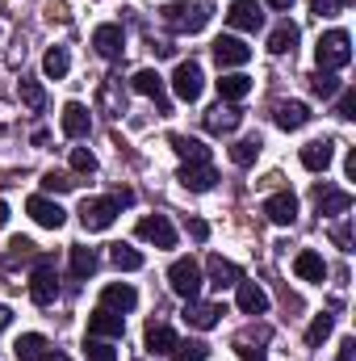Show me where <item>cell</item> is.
Listing matches in <instances>:
<instances>
[{
	"label": "cell",
	"mask_w": 356,
	"mask_h": 361,
	"mask_svg": "<svg viewBox=\"0 0 356 361\" xmlns=\"http://www.w3.org/2000/svg\"><path fill=\"white\" fill-rule=\"evenodd\" d=\"M160 21H164L172 34H197V30H205V21H210V4H205V0H172V4L160 8Z\"/></svg>",
	"instance_id": "cell-1"
},
{
	"label": "cell",
	"mask_w": 356,
	"mask_h": 361,
	"mask_svg": "<svg viewBox=\"0 0 356 361\" xmlns=\"http://www.w3.org/2000/svg\"><path fill=\"white\" fill-rule=\"evenodd\" d=\"M314 63H319V72H340V68H348V63H352V38H348L344 30H327V34L319 38V47H314Z\"/></svg>",
	"instance_id": "cell-2"
},
{
	"label": "cell",
	"mask_w": 356,
	"mask_h": 361,
	"mask_svg": "<svg viewBox=\"0 0 356 361\" xmlns=\"http://www.w3.org/2000/svg\"><path fill=\"white\" fill-rule=\"evenodd\" d=\"M168 286H172V294H180L184 302H189V298H197V294H201V286H205L201 265H197L193 257H180V261H172V269H168Z\"/></svg>",
	"instance_id": "cell-3"
},
{
	"label": "cell",
	"mask_w": 356,
	"mask_h": 361,
	"mask_svg": "<svg viewBox=\"0 0 356 361\" xmlns=\"http://www.w3.org/2000/svg\"><path fill=\"white\" fill-rule=\"evenodd\" d=\"M117 214H122V206H117L113 197H84V202H80V223H84V231H109Z\"/></svg>",
	"instance_id": "cell-4"
},
{
	"label": "cell",
	"mask_w": 356,
	"mask_h": 361,
	"mask_svg": "<svg viewBox=\"0 0 356 361\" xmlns=\"http://www.w3.org/2000/svg\"><path fill=\"white\" fill-rule=\"evenodd\" d=\"M205 89V76H201V63H193V59H184L177 63V72H172V92H177V101L184 105H193L197 97Z\"/></svg>",
	"instance_id": "cell-5"
},
{
	"label": "cell",
	"mask_w": 356,
	"mask_h": 361,
	"mask_svg": "<svg viewBox=\"0 0 356 361\" xmlns=\"http://www.w3.org/2000/svg\"><path fill=\"white\" fill-rule=\"evenodd\" d=\"M177 180L189 193H210L218 185V169H214V160H189V164H180Z\"/></svg>",
	"instance_id": "cell-6"
},
{
	"label": "cell",
	"mask_w": 356,
	"mask_h": 361,
	"mask_svg": "<svg viewBox=\"0 0 356 361\" xmlns=\"http://www.w3.org/2000/svg\"><path fill=\"white\" fill-rule=\"evenodd\" d=\"M30 298L38 302V307H51L55 298H59V273L51 261H38V269L30 273Z\"/></svg>",
	"instance_id": "cell-7"
},
{
	"label": "cell",
	"mask_w": 356,
	"mask_h": 361,
	"mask_svg": "<svg viewBox=\"0 0 356 361\" xmlns=\"http://www.w3.org/2000/svg\"><path fill=\"white\" fill-rule=\"evenodd\" d=\"M25 210H30V219H34L38 227H46V231H59V227L68 223V210H63L59 202H51L46 193H34V197L25 202Z\"/></svg>",
	"instance_id": "cell-8"
},
{
	"label": "cell",
	"mask_w": 356,
	"mask_h": 361,
	"mask_svg": "<svg viewBox=\"0 0 356 361\" xmlns=\"http://www.w3.org/2000/svg\"><path fill=\"white\" fill-rule=\"evenodd\" d=\"M134 235L147 240V244H155V248H177V227H172L164 214H147V219H139Z\"/></svg>",
	"instance_id": "cell-9"
},
{
	"label": "cell",
	"mask_w": 356,
	"mask_h": 361,
	"mask_svg": "<svg viewBox=\"0 0 356 361\" xmlns=\"http://www.w3.org/2000/svg\"><path fill=\"white\" fill-rule=\"evenodd\" d=\"M92 47H96L101 59H122V51H126V30L113 25V21H105V25L92 30Z\"/></svg>",
	"instance_id": "cell-10"
},
{
	"label": "cell",
	"mask_w": 356,
	"mask_h": 361,
	"mask_svg": "<svg viewBox=\"0 0 356 361\" xmlns=\"http://www.w3.org/2000/svg\"><path fill=\"white\" fill-rule=\"evenodd\" d=\"M239 122H243V109L231 105V101H218L214 109H205V130L210 135H235Z\"/></svg>",
	"instance_id": "cell-11"
},
{
	"label": "cell",
	"mask_w": 356,
	"mask_h": 361,
	"mask_svg": "<svg viewBox=\"0 0 356 361\" xmlns=\"http://www.w3.org/2000/svg\"><path fill=\"white\" fill-rule=\"evenodd\" d=\"M227 21H231L235 30H243V34H256V30L265 25V8H260V0H231Z\"/></svg>",
	"instance_id": "cell-12"
},
{
	"label": "cell",
	"mask_w": 356,
	"mask_h": 361,
	"mask_svg": "<svg viewBox=\"0 0 356 361\" xmlns=\"http://www.w3.org/2000/svg\"><path fill=\"white\" fill-rule=\"evenodd\" d=\"M122 332H126V319H122L117 311L96 307V311L89 315V336H101V341H122Z\"/></svg>",
	"instance_id": "cell-13"
},
{
	"label": "cell",
	"mask_w": 356,
	"mask_h": 361,
	"mask_svg": "<svg viewBox=\"0 0 356 361\" xmlns=\"http://www.w3.org/2000/svg\"><path fill=\"white\" fill-rule=\"evenodd\" d=\"M214 59H218V68H243V63L252 59V47H248L243 38L222 34V38L214 42Z\"/></svg>",
	"instance_id": "cell-14"
},
{
	"label": "cell",
	"mask_w": 356,
	"mask_h": 361,
	"mask_svg": "<svg viewBox=\"0 0 356 361\" xmlns=\"http://www.w3.org/2000/svg\"><path fill=\"white\" fill-rule=\"evenodd\" d=\"M314 206H319L323 219H336V214H348V210H352V193H348V189L319 185V189H314Z\"/></svg>",
	"instance_id": "cell-15"
},
{
	"label": "cell",
	"mask_w": 356,
	"mask_h": 361,
	"mask_svg": "<svg viewBox=\"0 0 356 361\" xmlns=\"http://www.w3.org/2000/svg\"><path fill=\"white\" fill-rule=\"evenodd\" d=\"M130 89L139 92V97H151V101L160 105V114H168V109H172V105H168V97H164V76H160L155 68H143V72H134Z\"/></svg>",
	"instance_id": "cell-16"
},
{
	"label": "cell",
	"mask_w": 356,
	"mask_h": 361,
	"mask_svg": "<svg viewBox=\"0 0 356 361\" xmlns=\"http://www.w3.org/2000/svg\"><path fill=\"white\" fill-rule=\"evenodd\" d=\"M265 214H268V223H276V227H293V223H298V197H293L289 189L272 193L265 202Z\"/></svg>",
	"instance_id": "cell-17"
},
{
	"label": "cell",
	"mask_w": 356,
	"mask_h": 361,
	"mask_svg": "<svg viewBox=\"0 0 356 361\" xmlns=\"http://www.w3.org/2000/svg\"><path fill=\"white\" fill-rule=\"evenodd\" d=\"M59 126H63V135H68V139H89V130H92L89 105H80V101H68V105H63V118H59Z\"/></svg>",
	"instance_id": "cell-18"
},
{
	"label": "cell",
	"mask_w": 356,
	"mask_h": 361,
	"mask_svg": "<svg viewBox=\"0 0 356 361\" xmlns=\"http://www.w3.org/2000/svg\"><path fill=\"white\" fill-rule=\"evenodd\" d=\"M218 315H222L218 302H201V298H189V302H184V324L197 328V332H210V328L218 324Z\"/></svg>",
	"instance_id": "cell-19"
},
{
	"label": "cell",
	"mask_w": 356,
	"mask_h": 361,
	"mask_svg": "<svg viewBox=\"0 0 356 361\" xmlns=\"http://www.w3.org/2000/svg\"><path fill=\"white\" fill-rule=\"evenodd\" d=\"M272 122H276L281 130H302V126L310 122V105H302V101H276Z\"/></svg>",
	"instance_id": "cell-20"
},
{
	"label": "cell",
	"mask_w": 356,
	"mask_h": 361,
	"mask_svg": "<svg viewBox=\"0 0 356 361\" xmlns=\"http://www.w3.org/2000/svg\"><path fill=\"white\" fill-rule=\"evenodd\" d=\"M331 160H336V143L331 139H314V143L302 147V169H310V173H327Z\"/></svg>",
	"instance_id": "cell-21"
},
{
	"label": "cell",
	"mask_w": 356,
	"mask_h": 361,
	"mask_svg": "<svg viewBox=\"0 0 356 361\" xmlns=\"http://www.w3.org/2000/svg\"><path fill=\"white\" fill-rule=\"evenodd\" d=\"M235 302H239L243 315H265L268 311V294L256 281H235Z\"/></svg>",
	"instance_id": "cell-22"
},
{
	"label": "cell",
	"mask_w": 356,
	"mask_h": 361,
	"mask_svg": "<svg viewBox=\"0 0 356 361\" xmlns=\"http://www.w3.org/2000/svg\"><path fill=\"white\" fill-rule=\"evenodd\" d=\"M134 302H139V294H134V286H126V281H109L105 290H101V307H109V311H134Z\"/></svg>",
	"instance_id": "cell-23"
},
{
	"label": "cell",
	"mask_w": 356,
	"mask_h": 361,
	"mask_svg": "<svg viewBox=\"0 0 356 361\" xmlns=\"http://www.w3.org/2000/svg\"><path fill=\"white\" fill-rule=\"evenodd\" d=\"M143 345H147V353L164 357V353H172V349H177V332H172L168 324L151 319V324H147V332H143Z\"/></svg>",
	"instance_id": "cell-24"
},
{
	"label": "cell",
	"mask_w": 356,
	"mask_h": 361,
	"mask_svg": "<svg viewBox=\"0 0 356 361\" xmlns=\"http://www.w3.org/2000/svg\"><path fill=\"white\" fill-rule=\"evenodd\" d=\"M293 273H298L302 281H319V286H323V277H327V265H323V257H319L314 248H302V252L293 257Z\"/></svg>",
	"instance_id": "cell-25"
},
{
	"label": "cell",
	"mask_w": 356,
	"mask_h": 361,
	"mask_svg": "<svg viewBox=\"0 0 356 361\" xmlns=\"http://www.w3.org/2000/svg\"><path fill=\"white\" fill-rule=\"evenodd\" d=\"M205 269H210V286H218V290H227V286L243 281V269H239L235 261H222V257H210V261H205Z\"/></svg>",
	"instance_id": "cell-26"
},
{
	"label": "cell",
	"mask_w": 356,
	"mask_h": 361,
	"mask_svg": "<svg viewBox=\"0 0 356 361\" xmlns=\"http://www.w3.org/2000/svg\"><path fill=\"white\" fill-rule=\"evenodd\" d=\"M298 38H302V30H298L293 21H281V25L268 34V51H272V55H289V51L298 47Z\"/></svg>",
	"instance_id": "cell-27"
},
{
	"label": "cell",
	"mask_w": 356,
	"mask_h": 361,
	"mask_svg": "<svg viewBox=\"0 0 356 361\" xmlns=\"http://www.w3.org/2000/svg\"><path fill=\"white\" fill-rule=\"evenodd\" d=\"M248 92H252V80H248V76H239V72H227V76L218 80V101H231V105H239Z\"/></svg>",
	"instance_id": "cell-28"
},
{
	"label": "cell",
	"mask_w": 356,
	"mask_h": 361,
	"mask_svg": "<svg viewBox=\"0 0 356 361\" xmlns=\"http://www.w3.org/2000/svg\"><path fill=\"white\" fill-rule=\"evenodd\" d=\"M168 143H172V152L180 156V164H189V160H214L210 147L197 143V139H189V135H168Z\"/></svg>",
	"instance_id": "cell-29"
},
{
	"label": "cell",
	"mask_w": 356,
	"mask_h": 361,
	"mask_svg": "<svg viewBox=\"0 0 356 361\" xmlns=\"http://www.w3.org/2000/svg\"><path fill=\"white\" fill-rule=\"evenodd\" d=\"M42 72H46L51 80H63V76L72 72V55H68V47H51V51L42 55Z\"/></svg>",
	"instance_id": "cell-30"
},
{
	"label": "cell",
	"mask_w": 356,
	"mask_h": 361,
	"mask_svg": "<svg viewBox=\"0 0 356 361\" xmlns=\"http://www.w3.org/2000/svg\"><path fill=\"white\" fill-rule=\"evenodd\" d=\"M260 147H265V139H260V135H248V139H239V143L231 147V164H239V169H252V164H256V156H260Z\"/></svg>",
	"instance_id": "cell-31"
},
{
	"label": "cell",
	"mask_w": 356,
	"mask_h": 361,
	"mask_svg": "<svg viewBox=\"0 0 356 361\" xmlns=\"http://www.w3.org/2000/svg\"><path fill=\"white\" fill-rule=\"evenodd\" d=\"M109 261H113V269H122V273L143 269V252L130 248V244H113V248H109Z\"/></svg>",
	"instance_id": "cell-32"
},
{
	"label": "cell",
	"mask_w": 356,
	"mask_h": 361,
	"mask_svg": "<svg viewBox=\"0 0 356 361\" xmlns=\"http://www.w3.org/2000/svg\"><path fill=\"white\" fill-rule=\"evenodd\" d=\"M13 353H17V361H38L42 353H46V336H38V332H25V336H17Z\"/></svg>",
	"instance_id": "cell-33"
},
{
	"label": "cell",
	"mask_w": 356,
	"mask_h": 361,
	"mask_svg": "<svg viewBox=\"0 0 356 361\" xmlns=\"http://www.w3.org/2000/svg\"><path fill=\"white\" fill-rule=\"evenodd\" d=\"M92 273H96V252L84 248V244H72V277L84 281V277H92Z\"/></svg>",
	"instance_id": "cell-34"
},
{
	"label": "cell",
	"mask_w": 356,
	"mask_h": 361,
	"mask_svg": "<svg viewBox=\"0 0 356 361\" xmlns=\"http://www.w3.org/2000/svg\"><path fill=\"white\" fill-rule=\"evenodd\" d=\"M331 328H336V315H327V311H323V315H314V319H310V328H306V345H310V349H319V345L331 336Z\"/></svg>",
	"instance_id": "cell-35"
},
{
	"label": "cell",
	"mask_w": 356,
	"mask_h": 361,
	"mask_svg": "<svg viewBox=\"0 0 356 361\" xmlns=\"http://www.w3.org/2000/svg\"><path fill=\"white\" fill-rule=\"evenodd\" d=\"M17 92H21V105H25V109H34V114L46 105V92H42V85H38V80H21V85H17Z\"/></svg>",
	"instance_id": "cell-36"
},
{
	"label": "cell",
	"mask_w": 356,
	"mask_h": 361,
	"mask_svg": "<svg viewBox=\"0 0 356 361\" xmlns=\"http://www.w3.org/2000/svg\"><path fill=\"white\" fill-rule=\"evenodd\" d=\"M210 357V345H201V341H177V349H172V361H205Z\"/></svg>",
	"instance_id": "cell-37"
},
{
	"label": "cell",
	"mask_w": 356,
	"mask_h": 361,
	"mask_svg": "<svg viewBox=\"0 0 356 361\" xmlns=\"http://www.w3.org/2000/svg\"><path fill=\"white\" fill-rule=\"evenodd\" d=\"M84 353H89V361H117V349L109 341H101V336H89L84 341Z\"/></svg>",
	"instance_id": "cell-38"
},
{
	"label": "cell",
	"mask_w": 356,
	"mask_h": 361,
	"mask_svg": "<svg viewBox=\"0 0 356 361\" xmlns=\"http://www.w3.org/2000/svg\"><path fill=\"white\" fill-rule=\"evenodd\" d=\"M310 89H314V97H336L340 92V80H336V72H314V80H310Z\"/></svg>",
	"instance_id": "cell-39"
},
{
	"label": "cell",
	"mask_w": 356,
	"mask_h": 361,
	"mask_svg": "<svg viewBox=\"0 0 356 361\" xmlns=\"http://www.w3.org/2000/svg\"><path fill=\"white\" fill-rule=\"evenodd\" d=\"M101 105H109V114H126V97H117V80L109 76L101 89Z\"/></svg>",
	"instance_id": "cell-40"
},
{
	"label": "cell",
	"mask_w": 356,
	"mask_h": 361,
	"mask_svg": "<svg viewBox=\"0 0 356 361\" xmlns=\"http://www.w3.org/2000/svg\"><path fill=\"white\" fill-rule=\"evenodd\" d=\"M72 173H96V156H92L89 147H72Z\"/></svg>",
	"instance_id": "cell-41"
},
{
	"label": "cell",
	"mask_w": 356,
	"mask_h": 361,
	"mask_svg": "<svg viewBox=\"0 0 356 361\" xmlns=\"http://www.w3.org/2000/svg\"><path fill=\"white\" fill-rule=\"evenodd\" d=\"M42 189L46 193H68V189H76V180H72V173H46L42 177Z\"/></svg>",
	"instance_id": "cell-42"
},
{
	"label": "cell",
	"mask_w": 356,
	"mask_h": 361,
	"mask_svg": "<svg viewBox=\"0 0 356 361\" xmlns=\"http://www.w3.org/2000/svg\"><path fill=\"white\" fill-rule=\"evenodd\" d=\"M344 4H348V0H310V13H319V17H336V13H344Z\"/></svg>",
	"instance_id": "cell-43"
},
{
	"label": "cell",
	"mask_w": 356,
	"mask_h": 361,
	"mask_svg": "<svg viewBox=\"0 0 356 361\" xmlns=\"http://www.w3.org/2000/svg\"><path fill=\"white\" fill-rule=\"evenodd\" d=\"M336 114H340V118H356V92H352V89L340 92V105H336Z\"/></svg>",
	"instance_id": "cell-44"
},
{
	"label": "cell",
	"mask_w": 356,
	"mask_h": 361,
	"mask_svg": "<svg viewBox=\"0 0 356 361\" xmlns=\"http://www.w3.org/2000/svg\"><path fill=\"white\" fill-rule=\"evenodd\" d=\"M331 240H336V248L352 252V227H348V223H344V227H331Z\"/></svg>",
	"instance_id": "cell-45"
},
{
	"label": "cell",
	"mask_w": 356,
	"mask_h": 361,
	"mask_svg": "<svg viewBox=\"0 0 356 361\" xmlns=\"http://www.w3.org/2000/svg\"><path fill=\"white\" fill-rule=\"evenodd\" d=\"M235 349H239V357H243V361H265V353H260V349H252V341H248V336H239V341H235Z\"/></svg>",
	"instance_id": "cell-46"
},
{
	"label": "cell",
	"mask_w": 356,
	"mask_h": 361,
	"mask_svg": "<svg viewBox=\"0 0 356 361\" xmlns=\"http://www.w3.org/2000/svg\"><path fill=\"white\" fill-rule=\"evenodd\" d=\"M336 361H356V341L352 336H344V341H340V357Z\"/></svg>",
	"instance_id": "cell-47"
},
{
	"label": "cell",
	"mask_w": 356,
	"mask_h": 361,
	"mask_svg": "<svg viewBox=\"0 0 356 361\" xmlns=\"http://www.w3.org/2000/svg\"><path fill=\"white\" fill-rule=\"evenodd\" d=\"M189 235H193V240H210V227H205L201 219H193V223H189Z\"/></svg>",
	"instance_id": "cell-48"
},
{
	"label": "cell",
	"mask_w": 356,
	"mask_h": 361,
	"mask_svg": "<svg viewBox=\"0 0 356 361\" xmlns=\"http://www.w3.org/2000/svg\"><path fill=\"white\" fill-rule=\"evenodd\" d=\"M38 361H72V357H68V353H59V349H46Z\"/></svg>",
	"instance_id": "cell-49"
},
{
	"label": "cell",
	"mask_w": 356,
	"mask_h": 361,
	"mask_svg": "<svg viewBox=\"0 0 356 361\" xmlns=\"http://www.w3.org/2000/svg\"><path fill=\"white\" fill-rule=\"evenodd\" d=\"M8 324H13V311H8V307H4V302H0V332H4V328H8Z\"/></svg>",
	"instance_id": "cell-50"
},
{
	"label": "cell",
	"mask_w": 356,
	"mask_h": 361,
	"mask_svg": "<svg viewBox=\"0 0 356 361\" xmlns=\"http://www.w3.org/2000/svg\"><path fill=\"white\" fill-rule=\"evenodd\" d=\"M344 177H348V180L356 177V152H352V156H348V160H344Z\"/></svg>",
	"instance_id": "cell-51"
},
{
	"label": "cell",
	"mask_w": 356,
	"mask_h": 361,
	"mask_svg": "<svg viewBox=\"0 0 356 361\" xmlns=\"http://www.w3.org/2000/svg\"><path fill=\"white\" fill-rule=\"evenodd\" d=\"M265 4H272V8H281V13H285V8H289L293 0H265Z\"/></svg>",
	"instance_id": "cell-52"
},
{
	"label": "cell",
	"mask_w": 356,
	"mask_h": 361,
	"mask_svg": "<svg viewBox=\"0 0 356 361\" xmlns=\"http://www.w3.org/2000/svg\"><path fill=\"white\" fill-rule=\"evenodd\" d=\"M4 223H8V206L0 202V231H4Z\"/></svg>",
	"instance_id": "cell-53"
}]
</instances>
